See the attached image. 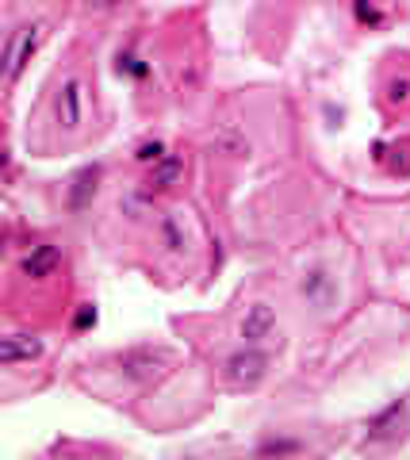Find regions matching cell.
<instances>
[{"mask_svg": "<svg viewBox=\"0 0 410 460\" xmlns=\"http://www.w3.org/2000/svg\"><path fill=\"white\" fill-rule=\"evenodd\" d=\"M268 376V357L261 349H242L226 361V380L234 387H257Z\"/></svg>", "mask_w": 410, "mask_h": 460, "instance_id": "obj_1", "label": "cell"}, {"mask_svg": "<svg viewBox=\"0 0 410 460\" xmlns=\"http://www.w3.org/2000/svg\"><path fill=\"white\" fill-rule=\"evenodd\" d=\"M42 27H27L23 35H16V42L8 47V84H16L20 74H23V66L31 62V54L39 50V42H42Z\"/></svg>", "mask_w": 410, "mask_h": 460, "instance_id": "obj_2", "label": "cell"}, {"mask_svg": "<svg viewBox=\"0 0 410 460\" xmlns=\"http://www.w3.org/2000/svg\"><path fill=\"white\" fill-rule=\"evenodd\" d=\"M42 353V341L35 334H8L0 341V361L4 365H23V361H35Z\"/></svg>", "mask_w": 410, "mask_h": 460, "instance_id": "obj_3", "label": "cell"}, {"mask_svg": "<svg viewBox=\"0 0 410 460\" xmlns=\"http://www.w3.org/2000/svg\"><path fill=\"white\" fill-rule=\"evenodd\" d=\"M81 100H84L81 81H65L62 93H58V123L69 127V131L81 123Z\"/></svg>", "mask_w": 410, "mask_h": 460, "instance_id": "obj_4", "label": "cell"}, {"mask_svg": "<svg viewBox=\"0 0 410 460\" xmlns=\"http://www.w3.org/2000/svg\"><path fill=\"white\" fill-rule=\"evenodd\" d=\"M58 261H62V257H58V250H54V246H39V250L23 261V272H27L31 280H42V277H50V272L58 269Z\"/></svg>", "mask_w": 410, "mask_h": 460, "instance_id": "obj_5", "label": "cell"}, {"mask_svg": "<svg viewBox=\"0 0 410 460\" xmlns=\"http://www.w3.org/2000/svg\"><path fill=\"white\" fill-rule=\"evenodd\" d=\"M276 326V319H273V311H268L265 304H257V307H249V314H246V326H242V334L249 338V341H261V338H268V330Z\"/></svg>", "mask_w": 410, "mask_h": 460, "instance_id": "obj_6", "label": "cell"}, {"mask_svg": "<svg viewBox=\"0 0 410 460\" xmlns=\"http://www.w3.org/2000/svg\"><path fill=\"white\" fill-rule=\"evenodd\" d=\"M177 172H180V162H173V157H169V162H165L161 169H153V177H150V189H169V184L177 181Z\"/></svg>", "mask_w": 410, "mask_h": 460, "instance_id": "obj_7", "label": "cell"}, {"mask_svg": "<svg viewBox=\"0 0 410 460\" xmlns=\"http://www.w3.org/2000/svg\"><path fill=\"white\" fill-rule=\"evenodd\" d=\"M89 192H96V169H84L81 177H77V192H74V204L81 208L84 204V196Z\"/></svg>", "mask_w": 410, "mask_h": 460, "instance_id": "obj_8", "label": "cell"}, {"mask_svg": "<svg viewBox=\"0 0 410 460\" xmlns=\"http://www.w3.org/2000/svg\"><path fill=\"white\" fill-rule=\"evenodd\" d=\"M138 162H161V142H153V146L138 150Z\"/></svg>", "mask_w": 410, "mask_h": 460, "instance_id": "obj_9", "label": "cell"}, {"mask_svg": "<svg viewBox=\"0 0 410 460\" xmlns=\"http://www.w3.org/2000/svg\"><path fill=\"white\" fill-rule=\"evenodd\" d=\"M89 323H96V311H92V307H84V311L77 314V326H89Z\"/></svg>", "mask_w": 410, "mask_h": 460, "instance_id": "obj_10", "label": "cell"}, {"mask_svg": "<svg viewBox=\"0 0 410 460\" xmlns=\"http://www.w3.org/2000/svg\"><path fill=\"white\" fill-rule=\"evenodd\" d=\"M92 8H111V4H126V0H89Z\"/></svg>", "mask_w": 410, "mask_h": 460, "instance_id": "obj_11", "label": "cell"}]
</instances>
